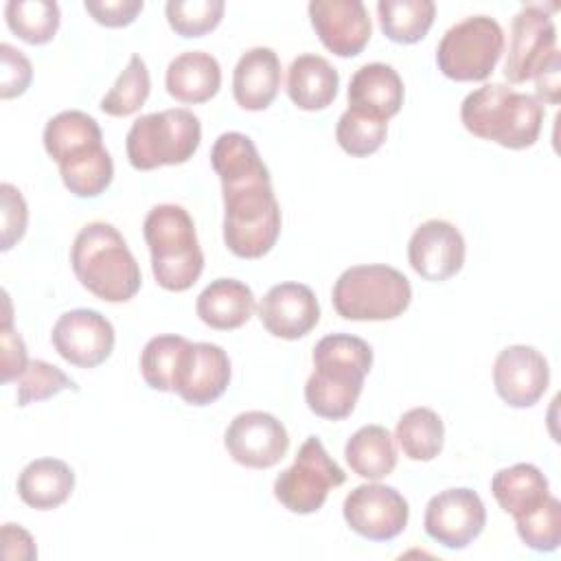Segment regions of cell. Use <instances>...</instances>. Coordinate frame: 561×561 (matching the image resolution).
<instances>
[{"instance_id": "6da1fadb", "label": "cell", "mask_w": 561, "mask_h": 561, "mask_svg": "<svg viewBox=\"0 0 561 561\" xmlns=\"http://www.w3.org/2000/svg\"><path fill=\"white\" fill-rule=\"evenodd\" d=\"M210 164L224 193V243L239 259L265 256L280 234V206L254 142L241 131L221 134Z\"/></svg>"}, {"instance_id": "7a4b0ae2", "label": "cell", "mask_w": 561, "mask_h": 561, "mask_svg": "<svg viewBox=\"0 0 561 561\" xmlns=\"http://www.w3.org/2000/svg\"><path fill=\"white\" fill-rule=\"evenodd\" d=\"M313 373L305 383V401L316 416L342 421L362 394L373 366V348L357 335L331 333L313 348Z\"/></svg>"}, {"instance_id": "3957f363", "label": "cell", "mask_w": 561, "mask_h": 561, "mask_svg": "<svg viewBox=\"0 0 561 561\" xmlns=\"http://www.w3.org/2000/svg\"><path fill=\"white\" fill-rule=\"evenodd\" d=\"M44 149L57 162L64 186L72 195L96 197L112 184L114 162L90 114L81 110L55 114L44 127Z\"/></svg>"}, {"instance_id": "277c9868", "label": "cell", "mask_w": 561, "mask_h": 561, "mask_svg": "<svg viewBox=\"0 0 561 561\" xmlns=\"http://www.w3.org/2000/svg\"><path fill=\"white\" fill-rule=\"evenodd\" d=\"M79 283L105 302H127L142 285L140 267L123 234L105 221L85 224L70 248Z\"/></svg>"}, {"instance_id": "5b68a950", "label": "cell", "mask_w": 561, "mask_h": 561, "mask_svg": "<svg viewBox=\"0 0 561 561\" xmlns=\"http://www.w3.org/2000/svg\"><path fill=\"white\" fill-rule=\"evenodd\" d=\"M543 105L504 83H484L469 92L460 105V121L478 138L506 149L533 147L543 125Z\"/></svg>"}, {"instance_id": "8992f818", "label": "cell", "mask_w": 561, "mask_h": 561, "mask_svg": "<svg viewBox=\"0 0 561 561\" xmlns=\"http://www.w3.org/2000/svg\"><path fill=\"white\" fill-rule=\"evenodd\" d=\"M142 234L151 252V272L167 291H184L197 283L204 270L193 217L178 204L153 206L142 224Z\"/></svg>"}, {"instance_id": "52a82bcc", "label": "cell", "mask_w": 561, "mask_h": 561, "mask_svg": "<svg viewBox=\"0 0 561 561\" xmlns=\"http://www.w3.org/2000/svg\"><path fill=\"white\" fill-rule=\"evenodd\" d=\"M202 140V123L186 107H171L136 118L127 131V160L138 171L184 164Z\"/></svg>"}, {"instance_id": "ba28073f", "label": "cell", "mask_w": 561, "mask_h": 561, "mask_svg": "<svg viewBox=\"0 0 561 561\" xmlns=\"http://www.w3.org/2000/svg\"><path fill=\"white\" fill-rule=\"evenodd\" d=\"M412 300L410 280L390 265H353L333 285V307L344 320H392Z\"/></svg>"}, {"instance_id": "9c48e42d", "label": "cell", "mask_w": 561, "mask_h": 561, "mask_svg": "<svg viewBox=\"0 0 561 561\" xmlns=\"http://www.w3.org/2000/svg\"><path fill=\"white\" fill-rule=\"evenodd\" d=\"M504 53V31L489 15H469L454 24L436 48L438 70L454 81H484Z\"/></svg>"}, {"instance_id": "30bf717a", "label": "cell", "mask_w": 561, "mask_h": 561, "mask_svg": "<svg viewBox=\"0 0 561 561\" xmlns=\"http://www.w3.org/2000/svg\"><path fill=\"white\" fill-rule=\"evenodd\" d=\"M346 473L342 467L327 454L318 436H309L294 465L278 473L274 480V497L291 513L309 515L322 508L331 489L342 486Z\"/></svg>"}, {"instance_id": "8fae6325", "label": "cell", "mask_w": 561, "mask_h": 561, "mask_svg": "<svg viewBox=\"0 0 561 561\" xmlns=\"http://www.w3.org/2000/svg\"><path fill=\"white\" fill-rule=\"evenodd\" d=\"M342 513L348 528L370 541H390L399 537L410 517L405 497L394 486L379 482L355 486L344 497Z\"/></svg>"}, {"instance_id": "7c38bea8", "label": "cell", "mask_w": 561, "mask_h": 561, "mask_svg": "<svg viewBox=\"0 0 561 561\" xmlns=\"http://www.w3.org/2000/svg\"><path fill=\"white\" fill-rule=\"evenodd\" d=\"M486 524V508L480 495L467 486L436 493L423 515L427 537L449 550L467 548Z\"/></svg>"}, {"instance_id": "4fadbf2b", "label": "cell", "mask_w": 561, "mask_h": 561, "mask_svg": "<svg viewBox=\"0 0 561 561\" xmlns=\"http://www.w3.org/2000/svg\"><path fill=\"white\" fill-rule=\"evenodd\" d=\"M557 26L543 4H528L513 18L504 77L511 83L533 79L557 55Z\"/></svg>"}, {"instance_id": "5bb4252c", "label": "cell", "mask_w": 561, "mask_h": 561, "mask_svg": "<svg viewBox=\"0 0 561 561\" xmlns=\"http://www.w3.org/2000/svg\"><path fill=\"white\" fill-rule=\"evenodd\" d=\"M224 445L234 462L250 469H270L285 458L289 434L274 414L250 410L230 421Z\"/></svg>"}, {"instance_id": "9a60e30c", "label": "cell", "mask_w": 561, "mask_h": 561, "mask_svg": "<svg viewBox=\"0 0 561 561\" xmlns=\"http://www.w3.org/2000/svg\"><path fill=\"white\" fill-rule=\"evenodd\" d=\"M114 327L94 309H72L59 316L50 342L55 351L77 368H94L114 351Z\"/></svg>"}, {"instance_id": "2e32d148", "label": "cell", "mask_w": 561, "mask_h": 561, "mask_svg": "<svg viewBox=\"0 0 561 561\" xmlns=\"http://www.w3.org/2000/svg\"><path fill=\"white\" fill-rule=\"evenodd\" d=\"M230 383V359L219 344L188 342L182 346L173 392L191 405H208L217 401Z\"/></svg>"}, {"instance_id": "e0dca14e", "label": "cell", "mask_w": 561, "mask_h": 561, "mask_svg": "<svg viewBox=\"0 0 561 561\" xmlns=\"http://www.w3.org/2000/svg\"><path fill=\"white\" fill-rule=\"evenodd\" d=\"M550 383L546 357L526 344H513L497 353L493 364V386L511 408L535 405Z\"/></svg>"}, {"instance_id": "ac0fdd59", "label": "cell", "mask_w": 561, "mask_h": 561, "mask_svg": "<svg viewBox=\"0 0 561 561\" xmlns=\"http://www.w3.org/2000/svg\"><path fill=\"white\" fill-rule=\"evenodd\" d=\"M309 18L324 48L337 57L359 55L373 33L362 0H311Z\"/></svg>"}, {"instance_id": "d6986e66", "label": "cell", "mask_w": 561, "mask_h": 561, "mask_svg": "<svg viewBox=\"0 0 561 561\" xmlns=\"http://www.w3.org/2000/svg\"><path fill=\"white\" fill-rule=\"evenodd\" d=\"M408 261L425 280H447L462 270L465 239L460 230L443 219L421 224L408 243Z\"/></svg>"}, {"instance_id": "ffe728a7", "label": "cell", "mask_w": 561, "mask_h": 561, "mask_svg": "<svg viewBox=\"0 0 561 561\" xmlns=\"http://www.w3.org/2000/svg\"><path fill=\"white\" fill-rule=\"evenodd\" d=\"M259 318L274 337L298 340L318 324L320 305L311 287L302 283H278L261 298Z\"/></svg>"}, {"instance_id": "44dd1931", "label": "cell", "mask_w": 561, "mask_h": 561, "mask_svg": "<svg viewBox=\"0 0 561 561\" xmlns=\"http://www.w3.org/2000/svg\"><path fill=\"white\" fill-rule=\"evenodd\" d=\"M280 88V61L267 46L245 50L232 72L234 101L248 112H261L272 105Z\"/></svg>"}, {"instance_id": "7402d4cb", "label": "cell", "mask_w": 561, "mask_h": 561, "mask_svg": "<svg viewBox=\"0 0 561 561\" xmlns=\"http://www.w3.org/2000/svg\"><path fill=\"white\" fill-rule=\"evenodd\" d=\"M346 96L351 110L388 121L399 114L403 105V81L388 64H364L351 77Z\"/></svg>"}, {"instance_id": "603a6c76", "label": "cell", "mask_w": 561, "mask_h": 561, "mask_svg": "<svg viewBox=\"0 0 561 561\" xmlns=\"http://www.w3.org/2000/svg\"><path fill=\"white\" fill-rule=\"evenodd\" d=\"M256 309L252 289L237 278H215L197 296L195 311L199 320L217 331L243 327Z\"/></svg>"}, {"instance_id": "cb8c5ba5", "label": "cell", "mask_w": 561, "mask_h": 561, "mask_svg": "<svg viewBox=\"0 0 561 561\" xmlns=\"http://www.w3.org/2000/svg\"><path fill=\"white\" fill-rule=\"evenodd\" d=\"M164 83L167 92L180 103H206L221 85V68L210 53L186 50L171 59Z\"/></svg>"}, {"instance_id": "d4e9b609", "label": "cell", "mask_w": 561, "mask_h": 561, "mask_svg": "<svg viewBox=\"0 0 561 561\" xmlns=\"http://www.w3.org/2000/svg\"><path fill=\"white\" fill-rule=\"evenodd\" d=\"M340 85L337 70L320 55L307 53L287 70V94L298 110L318 112L333 103Z\"/></svg>"}, {"instance_id": "484cf974", "label": "cell", "mask_w": 561, "mask_h": 561, "mask_svg": "<svg viewBox=\"0 0 561 561\" xmlns=\"http://www.w3.org/2000/svg\"><path fill=\"white\" fill-rule=\"evenodd\" d=\"M491 493L504 513L519 519L537 511L550 497V484L539 467L517 462L493 476Z\"/></svg>"}, {"instance_id": "4316f807", "label": "cell", "mask_w": 561, "mask_h": 561, "mask_svg": "<svg viewBox=\"0 0 561 561\" xmlns=\"http://www.w3.org/2000/svg\"><path fill=\"white\" fill-rule=\"evenodd\" d=\"M75 489L72 469L59 458L31 460L18 478L20 500L35 511L61 506Z\"/></svg>"}, {"instance_id": "83f0119b", "label": "cell", "mask_w": 561, "mask_h": 561, "mask_svg": "<svg viewBox=\"0 0 561 561\" xmlns=\"http://www.w3.org/2000/svg\"><path fill=\"white\" fill-rule=\"evenodd\" d=\"M344 458L353 473L377 482L397 467L394 438L383 425H364L346 440Z\"/></svg>"}, {"instance_id": "f1b7e54d", "label": "cell", "mask_w": 561, "mask_h": 561, "mask_svg": "<svg viewBox=\"0 0 561 561\" xmlns=\"http://www.w3.org/2000/svg\"><path fill=\"white\" fill-rule=\"evenodd\" d=\"M377 15L390 42L416 44L432 28L436 4L432 0H379Z\"/></svg>"}, {"instance_id": "f546056e", "label": "cell", "mask_w": 561, "mask_h": 561, "mask_svg": "<svg viewBox=\"0 0 561 561\" xmlns=\"http://www.w3.org/2000/svg\"><path fill=\"white\" fill-rule=\"evenodd\" d=\"M394 438L410 460H434L445 440V425L440 416L430 408H412L397 421Z\"/></svg>"}, {"instance_id": "4dcf8cb0", "label": "cell", "mask_w": 561, "mask_h": 561, "mask_svg": "<svg viewBox=\"0 0 561 561\" xmlns=\"http://www.w3.org/2000/svg\"><path fill=\"white\" fill-rule=\"evenodd\" d=\"M59 7L53 0H9L7 26L26 44H48L59 28Z\"/></svg>"}, {"instance_id": "1f68e13d", "label": "cell", "mask_w": 561, "mask_h": 561, "mask_svg": "<svg viewBox=\"0 0 561 561\" xmlns=\"http://www.w3.org/2000/svg\"><path fill=\"white\" fill-rule=\"evenodd\" d=\"M149 90L151 79L147 64L140 55H131L112 90L101 99V110L110 116H131L145 105Z\"/></svg>"}, {"instance_id": "d6a6232c", "label": "cell", "mask_w": 561, "mask_h": 561, "mask_svg": "<svg viewBox=\"0 0 561 561\" xmlns=\"http://www.w3.org/2000/svg\"><path fill=\"white\" fill-rule=\"evenodd\" d=\"M184 344L186 337L173 333L156 335L145 344L140 353V375L149 388L173 392V375Z\"/></svg>"}, {"instance_id": "836d02e7", "label": "cell", "mask_w": 561, "mask_h": 561, "mask_svg": "<svg viewBox=\"0 0 561 561\" xmlns=\"http://www.w3.org/2000/svg\"><path fill=\"white\" fill-rule=\"evenodd\" d=\"M386 134H388V121L370 114H362L351 107L340 116L335 127L337 145L355 158H366L375 153L383 145Z\"/></svg>"}, {"instance_id": "e575fe53", "label": "cell", "mask_w": 561, "mask_h": 561, "mask_svg": "<svg viewBox=\"0 0 561 561\" xmlns=\"http://www.w3.org/2000/svg\"><path fill=\"white\" fill-rule=\"evenodd\" d=\"M226 4L221 0H171L164 7L169 26L182 37H202L217 28Z\"/></svg>"}, {"instance_id": "d590c367", "label": "cell", "mask_w": 561, "mask_h": 561, "mask_svg": "<svg viewBox=\"0 0 561 561\" xmlns=\"http://www.w3.org/2000/svg\"><path fill=\"white\" fill-rule=\"evenodd\" d=\"M519 539L537 552H552L561 543V502L550 495L537 511L515 519Z\"/></svg>"}, {"instance_id": "8d00e7d4", "label": "cell", "mask_w": 561, "mask_h": 561, "mask_svg": "<svg viewBox=\"0 0 561 561\" xmlns=\"http://www.w3.org/2000/svg\"><path fill=\"white\" fill-rule=\"evenodd\" d=\"M61 390H77V383L57 366L44 359H28L18 377V405H28L55 397Z\"/></svg>"}, {"instance_id": "74e56055", "label": "cell", "mask_w": 561, "mask_h": 561, "mask_svg": "<svg viewBox=\"0 0 561 561\" xmlns=\"http://www.w3.org/2000/svg\"><path fill=\"white\" fill-rule=\"evenodd\" d=\"M0 202H2V239H0V250L7 252L18 243L24 232H26V221H28V208L22 197V193L4 182L0 184Z\"/></svg>"}, {"instance_id": "f35d334b", "label": "cell", "mask_w": 561, "mask_h": 561, "mask_svg": "<svg viewBox=\"0 0 561 561\" xmlns=\"http://www.w3.org/2000/svg\"><path fill=\"white\" fill-rule=\"evenodd\" d=\"M33 79V66L22 50L11 44H0V96H20Z\"/></svg>"}, {"instance_id": "ab89813d", "label": "cell", "mask_w": 561, "mask_h": 561, "mask_svg": "<svg viewBox=\"0 0 561 561\" xmlns=\"http://www.w3.org/2000/svg\"><path fill=\"white\" fill-rule=\"evenodd\" d=\"M85 11L103 26H127L142 11V0H85Z\"/></svg>"}, {"instance_id": "60d3db41", "label": "cell", "mask_w": 561, "mask_h": 561, "mask_svg": "<svg viewBox=\"0 0 561 561\" xmlns=\"http://www.w3.org/2000/svg\"><path fill=\"white\" fill-rule=\"evenodd\" d=\"M0 344H2V381H11L18 379L26 364V346L24 340L20 337V333H15L11 329V313H9V300H7V316L2 322V335H0Z\"/></svg>"}, {"instance_id": "b9f144b4", "label": "cell", "mask_w": 561, "mask_h": 561, "mask_svg": "<svg viewBox=\"0 0 561 561\" xmlns=\"http://www.w3.org/2000/svg\"><path fill=\"white\" fill-rule=\"evenodd\" d=\"M2 557L7 561H31L37 557V550H35V541L33 537L22 528V526H15V524H4L2 526Z\"/></svg>"}, {"instance_id": "7bdbcfd3", "label": "cell", "mask_w": 561, "mask_h": 561, "mask_svg": "<svg viewBox=\"0 0 561 561\" xmlns=\"http://www.w3.org/2000/svg\"><path fill=\"white\" fill-rule=\"evenodd\" d=\"M535 79V90H537V101L557 105L561 96V81H559V53L533 77Z\"/></svg>"}]
</instances>
